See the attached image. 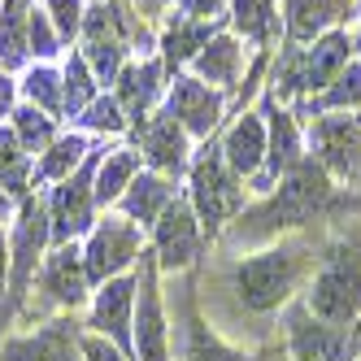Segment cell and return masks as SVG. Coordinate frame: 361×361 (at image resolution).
Wrapping results in <instances>:
<instances>
[{
	"instance_id": "obj_1",
	"label": "cell",
	"mask_w": 361,
	"mask_h": 361,
	"mask_svg": "<svg viewBox=\"0 0 361 361\" xmlns=\"http://www.w3.org/2000/svg\"><path fill=\"white\" fill-rule=\"evenodd\" d=\"M309 314L326 326H348L361 318V248L357 244L331 248V257L314 279V292H309Z\"/></svg>"
},
{
	"instance_id": "obj_2",
	"label": "cell",
	"mask_w": 361,
	"mask_h": 361,
	"mask_svg": "<svg viewBox=\"0 0 361 361\" xmlns=\"http://www.w3.org/2000/svg\"><path fill=\"white\" fill-rule=\"evenodd\" d=\"M331 200V178H326V166L305 157L292 174H283V188L270 204L252 214V222L262 231H279V226H296V222H309L322 204Z\"/></svg>"
},
{
	"instance_id": "obj_3",
	"label": "cell",
	"mask_w": 361,
	"mask_h": 361,
	"mask_svg": "<svg viewBox=\"0 0 361 361\" xmlns=\"http://www.w3.org/2000/svg\"><path fill=\"white\" fill-rule=\"evenodd\" d=\"M240 174L226 166L222 148H204L192 166V214L200 218V226L222 231L226 218L240 209Z\"/></svg>"
},
{
	"instance_id": "obj_4",
	"label": "cell",
	"mask_w": 361,
	"mask_h": 361,
	"mask_svg": "<svg viewBox=\"0 0 361 361\" xmlns=\"http://www.w3.org/2000/svg\"><path fill=\"white\" fill-rule=\"evenodd\" d=\"M296 279H300V257L288 248H270L262 257H248L235 270V296L257 314H266V309H279L292 296Z\"/></svg>"
},
{
	"instance_id": "obj_5",
	"label": "cell",
	"mask_w": 361,
	"mask_h": 361,
	"mask_svg": "<svg viewBox=\"0 0 361 361\" xmlns=\"http://www.w3.org/2000/svg\"><path fill=\"white\" fill-rule=\"evenodd\" d=\"M348 53H353V44H348V35L344 31H326L322 39H314V48H296V53L288 57V70H283V79L274 83V87H283V92H322L335 74H340L344 66H348Z\"/></svg>"
},
{
	"instance_id": "obj_6",
	"label": "cell",
	"mask_w": 361,
	"mask_h": 361,
	"mask_svg": "<svg viewBox=\"0 0 361 361\" xmlns=\"http://www.w3.org/2000/svg\"><path fill=\"white\" fill-rule=\"evenodd\" d=\"M140 257V231L131 218H105L83 248V266L92 283H109Z\"/></svg>"
},
{
	"instance_id": "obj_7",
	"label": "cell",
	"mask_w": 361,
	"mask_h": 361,
	"mask_svg": "<svg viewBox=\"0 0 361 361\" xmlns=\"http://www.w3.org/2000/svg\"><path fill=\"white\" fill-rule=\"evenodd\" d=\"M122 53H126V35H122V13L100 0L96 9L83 13V61L92 66L96 79H118L122 74Z\"/></svg>"
},
{
	"instance_id": "obj_8",
	"label": "cell",
	"mask_w": 361,
	"mask_h": 361,
	"mask_svg": "<svg viewBox=\"0 0 361 361\" xmlns=\"http://www.w3.org/2000/svg\"><path fill=\"white\" fill-rule=\"evenodd\" d=\"M135 331L131 344L140 353V361H170L166 353V314H161V296H157V270H152V257L140 252V279H135Z\"/></svg>"
},
{
	"instance_id": "obj_9",
	"label": "cell",
	"mask_w": 361,
	"mask_h": 361,
	"mask_svg": "<svg viewBox=\"0 0 361 361\" xmlns=\"http://www.w3.org/2000/svg\"><path fill=\"white\" fill-rule=\"evenodd\" d=\"M96 166H100V161L87 152L83 170L70 174V178H61V188L53 192V209H48V222H53V240L70 244L74 235H83V231L92 226V204H96L92 183H96Z\"/></svg>"
},
{
	"instance_id": "obj_10",
	"label": "cell",
	"mask_w": 361,
	"mask_h": 361,
	"mask_svg": "<svg viewBox=\"0 0 361 361\" xmlns=\"http://www.w3.org/2000/svg\"><path fill=\"white\" fill-rule=\"evenodd\" d=\"M131 322H135V279L118 274L109 283H100V292L92 300V326L96 335L114 340L118 353H131Z\"/></svg>"
},
{
	"instance_id": "obj_11",
	"label": "cell",
	"mask_w": 361,
	"mask_h": 361,
	"mask_svg": "<svg viewBox=\"0 0 361 361\" xmlns=\"http://www.w3.org/2000/svg\"><path fill=\"white\" fill-rule=\"evenodd\" d=\"M196 252H200V218L192 214V204L170 200L161 209V218H157V257H161V266L183 270V266L196 262Z\"/></svg>"
},
{
	"instance_id": "obj_12",
	"label": "cell",
	"mask_w": 361,
	"mask_h": 361,
	"mask_svg": "<svg viewBox=\"0 0 361 361\" xmlns=\"http://www.w3.org/2000/svg\"><path fill=\"white\" fill-rule=\"evenodd\" d=\"M166 114L183 126L188 135H209L218 126V114H222V96L209 83H200V79H174Z\"/></svg>"
},
{
	"instance_id": "obj_13",
	"label": "cell",
	"mask_w": 361,
	"mask_h": 361,
	"mask_svg": "<svg viewBox=\"0 0 361 361\" xmlns=\"http://www.w3.org/2000/svg\"><path fill=\"white\" fill-rule=\"evenodd\" d=\"M53 235V226H48V209L44 204H27L18 218V231H13V244H9V296H22V288H27V279L39 262V248L44 240Z\"/></svg>"
},
{
	"instance_id": "obj_14",
	"label": "cell",
	"mask_w": 361,
	"mask_h": 361,
	"mask_svg": "<svg viewBox=\"0 0 361 361\" xmlns=\"http://www.w3.org/2000/svg\"><path fill=\"white\" fill-rule=\"evenodd\" d=\"M292 353H296V361H348L353 340L344 326H326L309 309H296L292 314Z\"/></svg>"
},
{
	"instance_id": "obj_15",
	"label": "cell",
	"mask_w": 361,
	"mask_h": 361,
	"mask_svg": "<svg viewBox=\"0 0 361 361\" xmlns=\"http://www.w3.org/2000/svg\"><path fill=\"white\" fill-rule=\"evenodd\" d=\"M140 148H144V157L157 166V170H166V174H174V170L188 166V131L166 109L140 122Z\"/></svg>"
},
{
	"instance_id": "obj_16",
	"label": "cell",
	"mask_w": 361,
	"mask_h": 361,
	"mask_svg": "<svg viewBox=\"0 0 361 361\" xmlns=\"http://www.w3.org/2000/svg\"><path fill=\"white\" fill-rule=\"evenodd\" d=\"M314 144H318V161L326 170H357L361 166V126L357 118H322L314 126Z\"/></svg>"
},
{
	"instance_id": "obj_17",
	"label": "cell",
	"mask_w": 361,
	"mask_h": 361,
	"mask_svg": "<svg viewBox=\"0 0 361 361\" xmlns=\"http://www.w3.org/2000/svg\"><path fill=\"white\" fill-rule=\"evenodd\" d=\"M157 92H161V61H135V66H122L114 100L122 105V114L131 122H144Z\"/></svg>"
},
{
	"instance_id": "obj_18",
	"label": "cell",
	"mask_w": 361,
	"mask_h": 361,
	"mask_svg": "<svg viewBox=\"0 0 361 361\" xmlns=\"http://www.w3.org/2000/svg\"><path fill=\"white\" fill-rule=\"evenodd\" d=\"M222 157H226V166L235 170L240 178H244V174H257V170H262V161H266V122L257 118V114H244V118L226 131Z\"/></svg>"
},
{
	"instance_id": "obj_19",
	"label": "cell",
	"mask_w": 361,
	"mask_h": 361,
	"mask_svg": "<svg viewBox=\"0 0 361 361\" xmlns=\"http://www.w3.org/2000/svg\"><path fill=\"white\" fill-rule=\"evenodd\" d=\"M87 266H83V252L74 248V244H66V248H57L53 257H48V266H44V288L53 292V300H61V305H83V296H87Z\"/></svg>"
},
{
	"instance_id": "obj_20",
	"label": "cell",
	"mask_w": 361,
	"mask_h": 361,
	"mask_svg": "<svg viewBox=\"0 0 361 361\" xmlns=\"http://www.w3.org/2000/svg\"><path fill=\"white\" fill-rule=\"evenodd\" d=\"M192 66H196V79L200 83H209V87H235L240 70H244V48H240V39H231V35H214L192 57Z\"/></svg>"
},
{
	"instance_id": "obj_21",
	"label": "cell",
	"mask_w": 361,
	"mask_h": 361,
	"mask_svg": "<svg viewBox=\"0 0 361 361\" xmlns=\"http://www.w3.org/2000/svg\"><path fill=\"white\" fill-rule=\"evenodd\" d=\"M353 9V0H288V35L296 44L322 39Z\"/></svg>"
},
{
	"instance_id": "obj_22",
	"label": "cell",
	"mask_w": 361,
	"mask_h": 361,
	"mask_svg": "<svg viewBox=\"0 0 361 361\" xmlns=\"http://www.w3.org/2000/svg\"><path fill=\"white\" fill-rule=\"evenodd\" d=\"M5 357H9V361H79V357H83V348L74 344L70 326L53 322V326H44L39 335H27V340L9 344V348H5Z\"/></svg>"
},
{
	"instance_id": "obj_23",
	"label": "cell",
	"mask_w": 361,
	"mask_h": 361,
	"mask_svg": "<svg viewBox=\"0 0 361 361\" xmlns=\"http://www.w3.org/2000/svg\"><path fill=\"white\" fill-rule=\"evenodd\" d=\"M27 22H31V0H0V70L5 74L31 57Z\"/></svg>"
},
{
	"instance_id": "obj_24",
	"label": "cell",
	"mask_w": 361,
	"mask_h": 361,
	"mask_svg": "<svg viewBox=\"0 0 361 361\" xmlns=\"http://www.w3.org/2000/svg\"><path fill=\"white\" fill-rule=\"evenodd\" d=\"M170 200H174V192L166 188L161 174H135L131 188L122 192V209H126V218H131V222L148 226V222L161 218V209H166Z\"/></svg>"
},
{
	"instance_id": "obj_25",
	"label": "cell",
	"mask_w": 361,
	"mask_h": 361,
	"mask_svg": "<svg viewBox=\"0 0 361 361\" xmlns=\"http://www.w3.org/2000/svg\"><path fill=\"white\" fill-rule=\"evenodd\" d=\"M300 135H296V122L283 114V109H270V126H266V166L270 174H292L300 166Z\"/></svg>"
},
{
	"instance_id": "obj_26",
	"label": "cell",
	"mask_w": 361,
	"mask_h": 361,
	"mask_svg": "<svg viewBox=\"0 0 361 361\" xmlns=\"http://www.w3.org/2000/svg\"><path fill=\"white\" fill-rule=\"evenodd\" d=\"M209 39H214V22H196V18H183V13H178L170 27H166V35H161L166 66H170V70H174V66H188Z\"/></svg>"
},
{
	"instance_id": "obj_27",
	"label": "cell",
	"mask_w": 361,
	"mask_h": 361,
	"mask_svg": "<svg viewBox=\"0 0 361 361\" xmlns=\"http://www.w3.org/2000/svg\"><path fill=\"white\" fill-rule=\"evenodd\" d=\"M135 174H140V152H135V148H114L109 157L96 166L92 196H96L100 204H114V200H122L126 188H131Z\"/></svg>"
},
{
	"instance_id": "obj_28",
	"label": "cell",
	"mask_w": 361,
	"mask_h": 361,
	"mask_svg": "<svg viewBox=\"0 0 361 361\" xmlns=\"http://www.w3.org/2000/svg\"><path fill=\"white\" fill-rule=\"evenodd\" d=\"M96 100V74L83 57H70L66 70H61V114H83Z\"/></svg>"
},
{
	"instance_id": "obj_29",
	"label": "cell",
	"mask_w": 361,
	"mask_h": 361,
	"mask_svg": "<svg viewBox=\"0 0 361 361\" xmlns=\"http://www.w3.org/2000/svg\"><path fill=\"white\" fill-rule=\"evenodd\" d=\"M87 140L83 135H61V140H53L48 144V152H44V161H39V178H70V170L74 166H83L87 161Z\"/></svg>"
},
{
	"instance_id": "obj_30",
	"label": "cell",
	"mask_w": 361,
	"mask_h": 361,
	"mask_svg": "<svg viewBox=\"0 0 361 361\" xmlns=\"http://www.w3.org/2000/svg\"><path fill=\"white\" fill-rule=\"evenodd\" d=\"M357 105H361V66L348 61V66L318 92L314 109H318V114H331V109H357Z\"/></svg>"
},
{
	"instance_id": "obj_31",
	"label": "cell",
	"mask_w": 361,
	"mask_h": 361,
	"mask_svg": "<svg viewBox=\"0 0 361 361\" xmlns=\"http://www.w3.org/2000/svg\"><path fill=\"white\" fill-rule=\"evenodd\" d=\"M231 9H235V27L248 39H257V44L274 39V22H279L274 0H231Z\"/></svg>"
},
{
	"instance_id": "obj_32",
	"label": "cell",
	"mask_w": 361,
	"mask_h": 361,
	"mask_svg": "<svg viewBox=\"0 0 361 361\" xmlns=\"http://www.w3.org/2000/svg\"><path fill=\"white\" fill-rule=\"evenodd\" d=\"M9 118H13L18 144L27 148V152H39V148L53 144V122H57L53 114H44V109H35V105H22V109H13Z\"/></svg>"
},
{
	"instance_id": "obj_33",
	"label": "cell",
	"mask_w": 361,
	"mask_h": 361,
	"mask_svg": "<svg viewBox=\"0 0 361 361\" xmlns=\"http://www.w3.org/2000/svg\"><path fill=\"white\" fill-rule=\"evenodd\" d=\"M31 152L18 144L13 131H0V188L5 192H27V170H31Z\"/></svg>"
},
{
	"instance_id": "obj_34",
	"label": "cell",
	"mask_w": 361,
	"mask_h": 361,
	"mask_svg": "<svg viewBox=\"0 0 361 361\" xmlns=\"http://www.w3.org/2000/svg\"><path fill=\"white\" fill-rule=\"evenodd\" d=\"M183 361H248V357L235 353V348H226L209 326L192 322L188 326V344H183Z\"/></svg>"
},
{
	"instance_id": "obj_35",
	"label": "cell",
	"mask_w": 361,
	"mask_h": 361,
	"mask_svg": "<svg viewBox=\"0 0 361 361\" xmlns=\"http://www.w3.org/2000/svg\"><path fill=\"white\" fill-rule=\"evenodd\" d=\"M22 92H27V100L35 109L44 114H61V74L53 66H35L27 74V83H22Z\"/></svg>"
},
{
	"instance_id": "obj_36",
	"label": "cell",
	"mask_w": 361,
	"mask_h": 361,
	"mask_svg": "<svg viewBox=\"0 0 361 361\" xmlns=\"http://www.w3.org/2000/svg\"><path fill=\"white\" fill-rule=\"evenodd\" d=\"M27 44H31L35 57H57V48H61V35L53 27V18L44 9H35V5H31V22H27Z\"/></svg>"
},
{
	"instance_id": "obj_37",
	"label": "cell",
	"mask_w": 361,
	"mask_h": 361,
	"mask_svg": "<svg viewBox=\"0 0 361 361\" xmlns=\"http://www.w3.org/2000/svg\"><path fill=\"white\" fill-rule=\"evenodd\" d=\"M44 13L53 18V27L61 39L83 31V0H44Z\"/></svg>"
},
{
	"instance_id": "obj_38",
	"label": "cell",
	"mask_w": 361,
	"mask_h": 361,
	"mask_svg": "<svg viewBox=\"0 0 361 361\" xmlns=\"http://www.w3.org/2000/svg\"><path fill=\"white\" fill-rule=\"evenodd\" d=\"M83 114H87L83 122L92 126V131H109V135H118L122 126H126V114H122V105H118L114 96H105V100L96 96V100H92V105H87Z\"/></svg>"
},
{
	"instance_id": "obj_39",
	"label": "cell",
	"mask_w": 361,
	"mask_h": 361,
	"mask_svg": "<svg viewBox=\"0 0 361 361\" xmlns=\"http://www.w3.org/2000/svg\"><path fill=\"white\" fill-rule=\"evenodd\" d=\"M183 18H196V22H218L226 13V0H178Z\"/></svg>"
},
{
	"instance_id": "obj_40",
	"label": "cell",
	"mask_w": 361,
	"mask_h": 361,
	"mask_svg": "<svg viewBox=\"0 0 361 361\" xmlns=\"http://www.w3.org/2000/svg\"><path fill=\"white\" fill-rule=\"evenodd\" d=\"M83 361H126L114 344H105L100 335H92V340H83Z\"/></svg>"
},
{
	"instance_id": "obj_41",
	"label": "cell",
	"mask_w": 361,
	"mask_h": 361,
	"mask_svg": "<svg viewBox=\"0 0 361 361\" xmlns=\"http://www.w3.org/2000/svg\"><path fill=\"white\" fill-rule=\"evenodd\" d=\"M9 114H13V79L0 70V118H9Z\"/></svg>"
},
{
	"instance_id": "obj_42",
	"label": "cell",
	"mask_w": 361,
	"mask_h": 361,
	"mask_svg": "<svg viewBox=\"0 0 361 361\" xmlns=\"http://www.w3.org/2000/svg\"><path fill=\"white\" fill-rule=\"evenodd\" d=\"M5 288H9V240L0 235V300H5Z\"/></svg>"
},
{
	"instance_id": "obj_43",
	"label": "cell",
	"mask_w": 361,
	"mask_h": 361,
	"mask_svg": "<svg viewBox=\"0 0 361 361\" xmlns=\"http://www.w3.org/2000/svg\"><path fill=\"white\" fill-rule=\"evenodd\" d=\"M9 214H13V196H9L5 188H0V222H5Z\"/></svg>"
},
{
	"instance_id": "obj_44",
	"label": "cell",
	"mask_w": 361,
	"mask_h": 361,
	"mask_svg": "<svg viewBox=\"0 0 361 361\" xmlns=\"http://www.w3.org/2000/svg\"><path fill=\"white\" fill-rule=\"evenodd\" d=\"M135 5H140V9H148V13H157L161 5H170V0H135Z\"/></svg>"
},
{
	"instance_id": "obj_45",
	"label": "cell",
	"mask_w": 361,
	"mask_h": 361,
	"mask_svg": "<svg viewBox=\"0 0 361 361\" xmlns=\"http://www.w3.org/2000/svg\"><path fill=\"white\" fill-rule=\"evenodd\" d=\"M357 48H361V39H357Z\"/></svg>"
}]
</instances>
